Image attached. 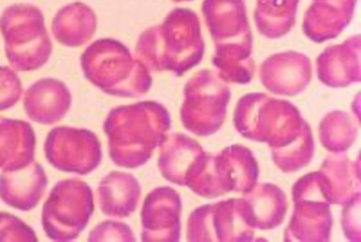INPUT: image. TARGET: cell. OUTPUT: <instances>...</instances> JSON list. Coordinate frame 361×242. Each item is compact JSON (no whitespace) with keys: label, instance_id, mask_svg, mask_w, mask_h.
I'll return each mask as SVG.
<instances>
[{"label":"cell","instance_id":"1","mask_svg":"<svg viewBox=\"0 0 361 242\" xmlns=\"http://www.w3.org/2000/svg\"><path fill=\"white\" fill-rule=\"evenodd\" d=\"M137 54L151 68L182 73L197 65L204 53L200 20L190 9L176 8L164 22L140 37Z\"/></svg>","mask_w":361,"mask_h":242},{"label":"cell","instance_id":"2","mask_svg":"<svg viewBox=\"0 0 361 242\" xmlns=\"http://www.w3.org/2000/svg\"><path fill=\"white\" fill-rule=\"evenodd\" d=\"M202 12L216 43V68L226 75L251 72L252 38L244 0H204Z\"/></svg>","mask_w":361,"mask_h":242},{"label":"cell","instance_id":"3","mask_svg":"<svg viewBox=\"0 0 361 242\" xmlns=\"http://www.w3.org/2000/svg\"><path fill=\"white\" fill-rule=\"evenodd\" d=\"M81 65L90 80L111 92L124 91L125 86L130 89V83L135 87L139 84L145 89L149 84L145 65L116 40L101 39L92 44L82 55Z\"/></svg>","mask_w":361,"mask_h":242},{"label":"cell","instance_id":"4","mask_svg":"<svg viewBox=\"0 0 361 242\" xmlns=\"http://www.w3.org/2000/svg\"><path fill=\"white\" fill-rule=\"evenodd\" d=\"M87 187L75 179L59 181L43 205L42 224L53 241L75 238L82 229L89 212Z\"/></svg>","mask_w":361,"mask_h":242},{"label":"cell","instance_id":"5","mask_svg":"<svg viewBox=\"0 0 361 242\" xmlns=\"http://www.w3.org/2000/svg\"><path fill=\"white\" fill-rule=\"evenodd\" d=\"M0 27L5 41L7 58L15 70H37L48 60L52 46L41 20L35 24H18L3 20Z\"/></svg>","mask_w":361,"mask_h":242},{"label":"cell","instance_id":"6","mask_svg":"<svg viewBox=\"0 0 361 242\" xmlns=\"http://www.w3.org/2000/svg\"><path fill=\"white\" fill-rule=\"evenodd\" d=\"M48 184L42 166L32 160L25 166L3 170L0 174V198L7 205L22 211L35 208Z\"/></svg>","mask_w":361,"mask_h":242},{"label":"cell","instance_id":"7","mask_svg":"<svg viewBox=\"0 0 361 242\" xmlns=\"http://www.w3.org/2000/svg\"><path fill=\"white\" fill-rule=\"evenodd\" d=\"M71 94L66 85L53 78H43L25 91L24 108L32 120L51 125L65 115L71 105Z\"/></svg>","mask_w":361,"mask_h":242},{"label":"cell","instance_id":"8","mask_svg":"<svg viewBox=\"0 0 361 242\" xmlns=\"http://www.w3.org/2000/svg\"><path fill=\"white\" fill-rule=\"evenodd\" d=\"M89 139L85 130L55 127L47 136L44 146L45 156L59 170L84 173L89 167L85 152Z\"/></svg>","mask_w":361,"mask_h":242},{"label":"cell","instance_id":"9","mask_svg":"<svg viewBox=\"0 0 361 242\" xmlns=\"http://www.w3.org/2000/svg\"><path fill=\"white\" fill-rule=\"evenodd\" d=\"M357 0H313L306 11L303 30L314 42L337 37L350 22Z\"/></svg>","mask_w":361,"mask_h":242},{"label":"cell","instance_id":"10","mask_svg":"<svg viewBox=\"0 0 361 242\" xmlns=\"http://www.w3.org/2000/svg\"><path fill=\"white\" fill-rule=\"evenodd\" d=\"M35 144L30 123L0 116V168L16 169L31 163Z\"/></svg>","mask_w":361,"mask_h":242},{"label":"cell","instance_id":"11","mask_svg":"<svg viewBox=\"0 0 361 242\" xmlns=\"http://www.w3.org/2000/svg\"><path fill=\"white\" fill-rule=\"evenodd\" d=\"M97 18L94 11L82 3H74L63 8L53 23L55 39L68 46L85 44L94 33Z\"/></svg>","mask_w":361,"mask_h":242},{"label":"cell","instance_id":"12","mask_svg":"<svg viewBox=\"0 0 361 242\" xmlns=\"http://www.w3.org/2000/svg\"><path fill=\"white\" fill-rule=\"evenodd\" d=\"M299 0H257L255 20L259 32L268 38L287 34L295 24Z\"/></svg>","mask_w":361,"mask_h":242},{"label":"cell","instance_id":"13","mask_svg":"<svg viewBox=\"0 0 361 242\" xmlns=\"http://www.w3.org/2000/svg\"><path fill=\"white\" fill-rule=\"evenodd\" d=\"M360 36L348 38L341 44L326 48L317 58L319 77L359 75Z\"/></svg>","mask_w":361,"mask_h":242},{"label":"cell","instance_id":"14","mask_svg":"<svg viewBox=\"0 0 361 242\" xmlns=\"http://www.w3.org/2000/svg\"><path fill=\"white\" fill-rule=\"evenodd\" d=\"M34 230L16 216L0 212V241H37Z\"/></svg>","mask_w":361,"mask_h":242},{"label":"cell","instance_id":"15","mask_svg":"<svg viewBox=\"0 0 361 242\" xmlns=\"http://www.w3.org/2000/svg\"><path fill=\"white\" fill-rule=\"evenodd\" d=\"M21 82L17 75L7 66L0 67V110L13 107L20 98Z\"/></svg>","mask_w":361,"mask_h":242},{"label":"cell","instance_id":"16","mask_svg":"<svg viewBox=\"0 0 361 242\" xmlns=\"http://www.w3.org/2000/svg\"><path fill=\"white\" fill-rule=\"evenodd\" d=\"M172 1H173L174 2H182V1H190L192 0H172Z\"/></svg>","mask_w":361,"mask_h":242}]
</instances>
